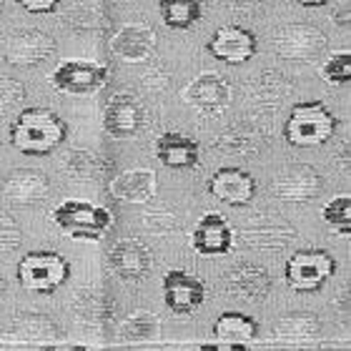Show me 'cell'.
<instances>
[{"label":"cell","mask_w":351,"mask_h":351,"mask_svg":"<svg viewBox=\"0 0 351 351\" xmlns=\"http://www.w3.org/2000/svg\"><path fill=\"white\" fill-rule=\"evenodd\" d=\"M15 3L25 13H33V15H48L60 5V0H15Z\"/></svg>","instance_id":"8d00e7d4"},{"label":"cell","mask_w":351,"mask_h":351,"mask_svg":"<svg viewBox=\"0 0 351 351\" xmlns=\"http://www.w3.org/2000/svg\"><path fill=\"white\" fill-rule=\"evenodd\" d=\"M334 23H339V25H344V28H346V25H349V8L344 5L339 13L334 10Z\"/></svg>","instance_id":"74e56055"},{"label":"cell","mask_w":351,"mask_h":351,"mask_svg":"<svg viewBox=\"0 0 351 351\" xmlns=\"http://www.w3.org/2000/svg\"><path fill=\"white\" fill-rule=\"evenodd\" d=\"M299 239V231L289 221L261 213L241 226V241L256 251H284Z\"/></svg>","instance_id":"5bb4252c"},{"label":"cell","mask_w":351,"mask_h":351,"mask_svg":"<svg viewBox=\"0 0 351 351\" xmlns=\"http://www.w3.org/2000/svg\"><path fill=\"white\" fill-rule=\"evenodd\" d=\"M337 271V258L326 249H299L286 258L284 281L296 293L322 291Z\"/></svg>","instance_id":"5b68a950"},{"label":"cell","mask_w":351,"mask_h":351,"mask_svg":"<svg viewBox=\"0 0 351 351\" xmlns=\"http://www.w3.org/2000/svg\"><path fill=\"white\" fill-rule=\"evenodd\" d=\"M51 221L56 226L78 241H101L108 234L116 216L106 206H95L81 198H68L51 211Z\"/></svg>","instance_id":"3957f363"},{"label":"cell","mask_w":351,"mask_h":351,"mask_svg":"<svg viewBox=\"0 0 351 351\" xmlns=\"http://www.w3.org/2000/svg\"><path fill=\"white\" fill-rule=\"evenodd\" d=\"M206 51L211 58L226 66H243L249 63L258 51V40L249 28L243 25H221L206 43Z\"/></svg>","instance_id":"4fadbf2b"},{"label":"cell","mask_w":351,"mask_h":351,"mask_svg":"<svg viewBox=\"0 0 351 351\" xmlns=\"http://www.w3.org/2000/svg\"><path fill=\"white\" fill-rule=\"evenodd\" d=\"M5 339L23 344H56L63 339V329L45 314H18L5 331Z\"/></svg>","instance_id":"7402d4cb"},{"label":"cell","mask_w":351,"mask_h":351,"mask_svg":"<svg viewBox=\"0 0 351 351\" xmlns=\"http://www.w3.org/2000/svg\"><path fill=\"white\" fill-rule=\"evenodd\" d=\"M3 60L15 68H36L56 53V40L40 28H13L3 38Z\"/></svg>","instance_id":"8992f818"},{"label":"cell","mask_w":351,"mask_h":351,"mask_svg":"<svg viewBox=\"0 0 351 351\" xmlns=\"http://www.w3.org/2000/svg\"><path fill=\"white\" fill-rule=\"evenodd\" d=\"M161 334L158 316L151 311H133L118 324V341L133 344V341H154Z\"/></svg>","instance_id":"f1b7e54d"},{"label":"cell","mask_w":351,"mask_h":351,"mask_svg":"<svg viewBox=\"0 0 351 351\" xmlns=\"http://www.w3.org/2000/svg\"><path fill=\"white\" fill-rule=\"evenodd\" d=\"M103 169H106V163L101 161V156L90 154V151H71L66 156V173L78 181L98 178Z\"/></svg>","instance_id":"4dcf8cb0"},{"label":"cell","mask_w":351,"mask_h":351,"mask_svg":"<svg viewBox=\"0 0 351 351\" xmlns=\"http://www.w3.org/2000/svg\"><path fill=\"white\" fill-rule=\"evenodd\" d=\"M208 193L231 208H243L256 198V178L236 166H221L208 178Z\"/></svg>","instance_id":"2e32d148"},{"label":"cell","mask_w":351,"mask_h":351,"mask_svg":"<svg viewBox=\"0 0 351 351\" xmlns=\"http://www.w3.org/2000/svg\"><path fill=\"white\" fill-rule=\"evenodd\" d=\"M213 337H216V346L243 349L258 337V324L256 319H251L241 311H223L213 322Z\"/></svg>","instance_id":"cb8c5ba5"},{"label":"cell","mask_w":351,"mask_h":351,"mask_svg":"<svg viewBox=\"0 0 351 351\" xmlns=\"http://www.w3.org/2000/svg\"><path fill=\"white\" fill-rule=\"evenodd\" d=\"M48 191H51V178L36 169H15L3 183V193L21 206L43 201L48 196Z\"/></svg>","instance_id":"603a6c76"},{"label":"cell","mask_w":351,"mask_h":351,"mask_svg":"<svg viewBox=\"0 0 351 351\" xmlns=\"http://www.w3.org/2000/svg\"><path fill=\"white\" fill-rule=\"evenodd\" d=\"M181 98L189 108L198 110L201 116H221L231 106L234 90H231V83L221 73L206 71L183 88Z\"/></svg>","instance_id":"30bf717a"},{"label":"cell","mask_w":351,"mask_h":351,"mask_svg":"<svg viewBox=\"0 0 351 351\" xmlns=\"http://www.w3.org/2000/svg\"><path fill=\"white\" fill-rule=\"evenodd\" d=\"M206 301V284L189 271L173 269L163 276V304L171 314L186 316L196 314Z\"/></svg>","instance_id":"7c38bea8"},{"label":"cell","mask_w":351,"mask_h":351,"mask_svg":"<svg viewBox=\"0 0 351 351\" xmlns=\"http://www.w3.org/2000/svg\"><path fill=\"white\" fill-rule=\"evenodd\" d=\"M68 138V123L48 108H23L10 123V146L23 156H51Z\"/></svg>","instance_id":"6da1fadb"},{"label":"cell","mask_w":351,"mask_h":351,"mask_svg":"<svg viewBox=\"0 0 351 351\" xmlns=\"http://www.w3.org/2000/svg\"><path fill=\"white\" fill-rule=\"evenodd\" d=\"M324 83L329 86H349L351 83V51H339L331 53L329 58L324 60L319 68Z\"/></svg>","instance_id":"1f68e13d"},{"label":"cell","mask_w":351,"mask_h":351,"mask_svg":"<svg viewBox=\"0 0 351 351\" xmlns=\"http://www.w3.org/2000/svg\"><path fill=\"white\" fill-rule=\"evenodd\" d=\"M234 228L221 213L208 211L196 221V228L191 234V249L198 256L211 258V256H228L234 249Z\"/></svg>","instance_id":"e0dca14e"},{"label":"cell","mask_w":351,"mask_h":351,"mask_svg":"<svg viewBox=\"0 0 351 351\" xmlns=\"http://www.w3.org/2000/svg\"><path fill=\"white\" fill-rule=\"evenodd\" d=\"M5 289H8V281H5V276L0 274V293H5Z\"/></svg>","instance_id":"ab89813d"},{"label":"cell","mask_w":351,"mask_h":351,"mask_svg":"<svg viewBox=\"0 0 351 351\" xmlns=\"http://www.w3.org/2000/svg\"><path fill=\"white\" fill-rule=\"evenodd\" d=\"M271 334L281 341H314L322 334V319L311 311H289L271 324Z\"/></svg>","instance_id":"d4e9b609"},{"label":"cell","mask_w":351,"mask_h":351,"mask_svg":"<svg viewBox=\"0 0 351 351\" xmlns=\"http://www.w3.org/2000/svg\"><path fill=\"white\" fill-rule=\"evenodd\" d=\"M108 263L113 274L125 284H136L151 274L154 269V254L146 243L136 239V236H125L118 239L108 251Z\"/></svg>","instance_id":"9a60e30c"},{"label":"cell","mask_w":351,"mask_h":351,"mask_svg":"<svg viewBox=\"0 0 351 351\" xmlns=\"http://www.w3.org/2000/svg\"><path fill=\"white\" fill-rule=\"evenodd\" d=\"M293 90V83L278 71H263L249 86V101L258 108H278L286 101V95Z\"/></svg>","instance_id":"484cf974"},{"label":"cell","mask_w":351,"mask_h":351,"mask_svg":"<svg viewBox=\"0 0 351 351\" xmlns=\"http://www.w3.org/2000/svg\"><path fill=\"white\" fill-rule=\"evenodd\" d=\"M143 226L154 234H171L173 228H178V221H176L173 213H163V211H146L143 213Z\"/></svg>","instance_id":"e575fe53"},{"label":"cell","mask_w":351,"mask_h":351,"mask_svg":"<svg viewBox=\"0 0 351 351\" xmlns=\"http://www.w3.org/2000/svg\"><path fill=\"white\" fill-rule=\"evenodd\" d=\"M48 81L66 95H90L108 83V66L95 60H63Z\"/></svg>","instance_id":"9c48e42d"},{"label":"cell","mask_w":351,"mask_h":351,"mask_svg":"<svg viewBox=\"0 0 351 351\" xmlns=\"http://www.w3.org/2000/svg\"><path fill=\"white\" fill-rule=\"evenodd\" d=\"M148 123V113L143 103L128 90L113 93L103 106V128L110 138H133Z\"/></svg>","instance_id":"ba28073f"},{"label":"cell","mask_w":351,"mask_h":351,"mask_svg":"<svg viewBox=\"0 0 351 351\" xmlns=\"http://www.w3.org/2000/svg\"><path fill=\"white\" fill-rule=\"evenodd\" d=\"M322 221L331 234L341 236V239H349L351 236V198H349V193L329 198L322 208Z\"/></svg>","instance_id":"f546056e"},{"label":"cell","mask_w":351,"mask_h":351,"mask_svg":"<svg viewBox=\"0 0 351 351\" xmlns=\"http://www.w3.org/2000/svg\"><path fill=\"white\" fill-rule=\"evenodd\" d=\"M158 13L166 28L189 30L204 18L201 0H158Z\"/></svg>","instance_id":"83f0119b"},{"label":"cell","mask_w":351,"mask_h":351,"mask_svg":"<svg viewBox=\"0 0 351 351\" xmlns=\"http://www.w3.org/2000/svg\"><path fill=\"white\" fill-rule=\"evenodd\" d=\"M223 284H226V291L231 296L241 301H266V296L271 293V274L258 263L241 261L231 266V269L223 274Z\"/></svg>","instance_id":"ac0fdd59"},{"label":"cell","mask_w":351,"mask_h":351,"mask_svg":"<svg viewBox=\"0 0 351 351\" xmlns=\"http://www.w3.org/2000/svg\"><path fill=\"white\" fill-rule=\"evenodd\" d=\"M339 128V118L322 101L296 103L284 123V141L291 148H316L334 138Z\"/></svg>","instance_id":"7a4b0ae2"},{"label":"cell","mask_w":351,"mask_h":351,"mask_svg":"<svg viewBox=\"0 0 351 351\" xmlns=\"http://www.w3.org/2000/svg\"><path fill=\"white\" fill-rule=\"evenodd\" d=\"M213 148L221 151L226 156H243V158H251L254 154H258L263 148V133L258 131L256 125L249 123H239L231 125L221 133L219 141H213Z\"/></svg>","instance_id":"4316f807"},{"label":"cell","mask_w":351,"mask_h":351,"mask_svg":"<svg viewBox=\"0 0 351 351\" xmlns=\"http://www.w3.org/2000/svg\"><path fill=\"white\" fill-rule=\"evenodd\" d=\"M110 48L125 63H141L156 53V33L146 23H125L116 30Z\"/></svg>","instance_id":"ffe728a7"},{"label":"cell","mask_w":351,"mask_h":351,"mask_svg":"<svg viewBox=\"0 0 351 351\" xmlns=\"http://www.w3.org/2000/svg\"><path fill=\"white\" fill-rule=\"evenodd\" d=\"M25 98V86L15 78H3L0 75V113L13 110L18 103Z\"/></svg>","instance_id":"d6a6232c"},{"label":"cell","mask_w":351,"mask_h":351,"mask_svg":"<svg viewBox=\"0 0 351 351\" xmlns=\"http://www.w3.org/2000/svg\"><path fill=\"white\" fill-rule=\"evenodd\" d=\"M71 276V263L56 251H30L15 266L18 284L30 293L51 296Z\"/></svg>","instance_id":"277c9868"},{"label":"cell","mask_w":351,"mask_h":351,"mask_svg":"<svg viewBox=\"0 0 351 351\" xmlns=\"http://www.w3.org/2000/svg\"><path fill=\"white\" fill-rule=\"evenodd\" d=\"M21 246V226L8 213L0 211V254H8Z\"/></svg>","instance_id":"836d02e7"},{"label":"cell","mask_w":351,"mask_h":351,"mask_svg":"<svg viewBox=\"0 0 351 351\" xmlns=\"http://www.w3.org/2000/svg\"><path fill=\"white\" fill-rule=\"evenodd\" d=\"M0 10H3V0H0Z\"/></svg>","instance_id":"60d3db41"},{"label":"cell","mask_w":351,"mask_h":351,"mask_svg":"<svg viewBox=\"0 0 351 351\" xmlns=\"http://www.w3.org/2000/svg\"><path fill=\"white\" fill-rule=\"evenodd\" d=\"M293 3H299V5H304V8H322V5H326L329 0H293Z\"/></svg>","instance_id":"f35d334b"},{"label":"cell","mask_w":351,"mask_h":351,"mask_svg":"<svg viewBox=\"0 0 351 351\" xmlns=\"http://www.w3.org/2000/svg\"><path fill=\"white\" fill-rule=\"evenodd\" d=\"M154 156L161 166L173 171L196 169L201 161V146L198 141L183 136V133H161L154 141Z\"/></svg>","instance_id":"d6986e66"},{"label":"cell","mask_w":351,"mask_h":351,"mask_svg":"<svg viewBox=\"0 0 351 351\" xmlns=\"http://www.w3.org/2000/svg\"><path fill=\"white\" fill-rule=\"evenodd\" d=\"M274 53L284 60H296V63H311L326 51V36L322 30L308 25V23H291L274 33Z\"/></svg>","instance_id":"52a82bcc"},{"label":"cell","mask_w":351,"mask_h":351,"mask_svg":"<svg viewBox=\"0 0 351 351\" xmlns=\"http://www.w3.org/2000/svg\"><path fill=\"white\" fill-rule=\"evenodd\" d=\"M158 191V178L151 169H128L110 183V196L121 204H151Z\"/></svg>","instance_id":"44dd1931"},{"label":"cell","mask_w":351,"mask_h":351,"mask_svg":"<svg viewBox=\"0 0 351 351\" xmlns=\"http://www.w3.org/2000/svg\"><path fill=\"white\" fill-rule=\"evenodd\" d=\"M324 191L322 173L308 163H293L274 178L271 193L284 204H311Z\"/></svg>","instance_id":"8fae6325"},{"label":"cell","mask_w":351,"mask_h":351,"mask_svg":"<svg viewBox=\"0 0 351 351\" xmlns=\"http://www.w3.org/2000/svg\"><path fill=\"white\" fill-rule=\"evenodd\" d=\"M223 5L231 10V13H241V15H249V18H256V15L263 13V8L269 0H221Z\"/></svg>","instance_id":"d590c367"}]
</instances>
